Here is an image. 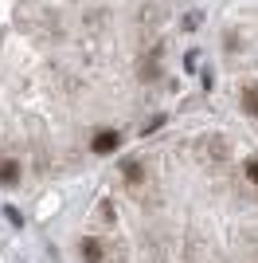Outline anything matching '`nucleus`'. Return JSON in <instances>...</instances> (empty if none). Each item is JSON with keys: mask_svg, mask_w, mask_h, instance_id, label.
Returning a JSON list of instances; mask_svg holds the SVG:
<instances>
[{"mask_svg": "<svg viewBox=\"0 0 258 263\" xmlns=\"http://www.w3.org/2000/svg\"><path fill=\"white\" fill-rule=\"evenodd\" d=\"M0 185H20V161H0Z\"/></svg>", "mask_w": 258, "mask_h": 263, "instance_id": "f03ea898", "label": "nucleus"}, {"mask_svg": "<svg viewBox=\"0 0 258 263\" xmlns=\"http://www.w3.org/2000/svg\"><path fill=\"white\" fill-rule=\"evenodd\" d=\"M243 110H247L250 118H258V87H247V90H243Z\"/></svg>", "mask_w": 258, "mask_h": 263, "instance_id": "20e7f679", "label": "nucleus"}, {"mask_svg": "<svg viewBox=\"0 0 258 263\" xmlns=\"http://www.w3.org/2000/svg\"><path fill=\"white\" fill-rule=\"evenodd\" d=\"M102 255H106V252H102V243H98V240H82V259L86 263H102Z\"/></svg>", "mask_w": 258, "mask_h": 263, "instance_id": "7ed1b4c3", "label": "nucleus"}, {"mask_svg": "<svg viewBox=\"0 0 258 263\" xmlns=\"http://www.w3.org/2000/svg\"><path fill=\"white\" fill-rule=\"evenodd\" d=\"M121 173H125L129 185H141V181H145V173H141V165H137V161H125V169H121Z\"/></svg>", "mask_w": 258, "mask_h": 263, "instance_id": "39448f33", "label": "nucleus"}, {"mask_svg": "<svg viewBox=\"0 0 258 263\" xmlns=\"http://www.w3.org/2000/svg\"><path fill=\"white\" fill-rule=\"evenodd\" d=\"M118 145H121V134H118V130H98V134H94V142H90V149L106 157V154H114Z\"/></svg>", "mask_w": 258, "mask_h": 263, "instance_id": "f257e3e1", "label": "nucleus"}, {"mask_svg": "<svg viewBox=\"0 0 258 263\" xmlns=\"http://www.w3.org/2000/svg\"><path fill=\"white\" fill-rule=\"evenodd\" d=\"M247 177L258 185V157H247Z\"/></svg>", "mask_w": 258, "mask_h": 263, "instance_id": "423d86ee", "label": "nucleus"}]
</instances>
